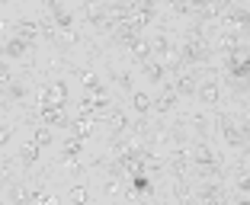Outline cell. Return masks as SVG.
I'll return each mask as SVG.
<instances>
[{
  "label": "cell",
  "instance_id": "3957f363",
  "mask_svg": "<svg viewBox=\"0 0 250 205\" xmlns=\"http://www.w3.org/2000/svg\"><path fill=\"white\" fill-rule=\"evenodd\" d=\"M36 144H39V147L52 144V128H48V125H42V128L36 132Z\"/></svg>",
  "mask_w": 250,
  "mask_h": 205
},
{
  "label": "cell",
  "instance_id": "277c9868",
  "mask_svg": "<svg viewBox=\"0 0 250 205\" xmlns=\"http://www.w3.org/2000/svg\"><path fill=\"white\" fill-rule=\"evenodd\" d=\"M147 106H151V96H147V93H135V109L145 112Z\"/></svg>",
  "mask_w": 250,
  "mask_h": 205
},
{
  "label": "cell",
  "instance_id": "7a4b0ae2",
  "mask_svg": "<svg viewBox=\"0 0 250 205\" xmlns=\"http://www.w3.org/2000/svg\"><path fill=\"white\" fill-rule=\"evenodd\" d=\"M71 202L74 205H87L90 202V192L83 189V186H74V189H71Z\"/></svg>",
  "mask_w": 250,
  "mask_h": 205
},
{
  "label": "cell",
  "instance_id": "6da1fadb",
  "mask_svg": "<svg viewBox=\"0 0 250 205\" xmlns=\"http://www.w3.org/2000/svg\"><path fill=\"white\" fill-rule=\"evenodd\" d=\"M26 48H29V42H26V39H10V42L3 45V55H10V58H22V55H26Z\"/></svg>",
  "mask_w": 250,
  "mask_h": 205
},
{
  "label": "cell",
  "instance_id": "ba28073f",
  "mask_svg": "<svg viewBox=\"0 0 250 205\" xmlns=\"http://www.w3.org/2000/svg\"><path fill=\"white\" fill-rule=\"evenodd\" d=\"M247 74H250V61H247Z\"/></svg>",
  "mask_w": 250,
  "mask_h": 205
},
{
  "label": "cell",
  "instance_id": "52a82bcc",
  "mask_svg": "<svg viewBox=\"0 0 250 205\" xmlns=\"http://www.w3.org/2000/svg\"><path fill=\"white\" fill-rule=\"evenodd\" d=\"M202 96H206V100H215V96H218V90H215V87H206V90H202Z\"/></svg>",
  "mask_w": 250,
  "mask_h": 205
},
{
  "label": "cell",
  "instance_id": "8992f818",
  "mask_svg": "<svg viewBox=\"0 0 250 205\" xmlns=\"http://www.w3.org/2000/svg\"><path fill=\"white\" fill-rule=\"evenodd\" d=\"M10 141V125H0V144H7Z\"/></svg>",
  "mask_w": 250,
  "mask_h": 205
},
{
  "label": "cell",
  "instance_id": "5b68a950",
  "mask_svg": "<svg viewBox=\"0 0 250 205\" xmlns=\"http://www.w3.org/2000/svg\"><path fill=\"white\" fill-rule=\"evenodd\" d=\"M36 157H39V144H26V147H22V161H26V164L36 161Z\"/></svg>",
  "mask_w": 250,
  "mask_h": 205
}]
</instances>
